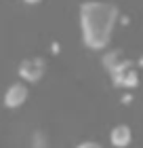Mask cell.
<instances>
[{
	"label": "cell",
	"mask_w": 143,
	"mask_h": 148,
	"mask_svg": "<svg viewBox=\"0 0 143 148\" xmlns=\"http://www.w3.org/2000/svg\"><path fill=\"white\" fill-rule=\"evenodd\" d=\"M120 19L118 6L103 0H88L80 6V32L88 49L103 51L112 40L114 28Z\"/></svg>",
	"instance_id": "cell-1"
},
{
	"label": "cell",
	"mask_w": 143,
	"mask_h": 148,
	"mask_svg": "<svg viewBox=\"0 0 143 148\" xmlns=\"http://www.w3.org/2000/svg\"><path fill=\"white\" fill-rule=\"evenodd\" d=\"M103 66L110 74L112 83L118 89H137L141 83V68L137 62L128 59L124 51L114 49L103 53Z\"/></svg>",
	"instance_id": "cell-2"
},
{
	"label": "cell",
	"mask_w": 143,
	"mask_h": 148,
	"mask_svg": "<svg viewBox=\"0 0 143 148\" xmlns=\"http://www.w3.org/2000/svg\"><path fill=\"white\" fill-rule=\"evenodd\" d=\"M19 78L25 80V83H40L46 74V59L44 57H25L21 64H19Z\"/></svg>",
	"instance_id": "cell-3"
},
{
	"label": "cell",
	"mask_w": 143,
	"mask_h": 148,
	"mask_svg": "<svg viewBox=\"0 0 143 148\" xmlns=\"http://www.w3.org/2000/svg\"><path fill=\"white\" fill-rule=\"evenodd\" d=\"M28 97H30V87H28V83H25V80H15V83H11L9 87H6L2 102H4L6 108L17 110V108H21V106L28 102Z\"/></svg>",
	"instance_id": "cell-4"
},
{
	"label": "cell",
	"mask_w": 143,
	"mask_h": 148,
	"mask_svg": "<svg viewBox=\"0 0 143 148\" xmlns=\"http://www.w3.org/2000/svg\"><path fill=\"white\" fill-rule=\"evenodd\" d=\"M133 142V129L126 123H118L110 129V144L114 148H126Z\"/></svg>",
	"instance_id": "cell-5"
},
{
	"label": "cell",
	"mask_w": 143,
	"mask_h": 148,
	"mask_svg": "<svg viewBox=\"0 0 143 148\" xmlns=\"http://www.w3.org/2000/svg\"><path fill=\"white\" fill-rule=\"evenodd\" d=\"M32 148H49V136L44 131L36 129L32 133Z\"/></svg>",
	"instance_id": "cell-6"
},
{
	"label": "cell",
	"mask_w": 143,
	"mask_h": 148,
	"mask_svg": "<svg viewBox=\"0 0 143 148\" xmlns=\"http://www.w3.org/2000/svg\"><path fill=\"white\" fill-rule=\"evenodd\" d=\"M76 148H103V144L97 142V140H82V142H78Z\"/></svg>",
	"instance_id": "cell-7"
},
{
	"label": "cell",
	"mask_w": 143,
	"mask_h": 148,
	"mask_svg": "<svg viewBox=\"0 0 143 148\" xmlns=\"http://www.w3.org/2000/svg\"><path fill=\"white\" fill-rule=\"evenodd\" d=\"M23 2H25V4H30V6H36V4L42 2V0H23Z\"/></svg>",
	"instance_id": "cell-8"
},
{
	"label": "cell",
	"mask_w": 143,
	"mask_h": 148,
	"mask_svg": "<svg viewBox=\"0 0 143 148\" xmlns=\"http://www.w3.org/2000/svg\"><path fill=\"white\" fill-rule=\"evenodd\" d=\"M137 64H139V68H141V72H143V55H141V57L137 59Z\"/></svg>",
	"instance_id": "cell-9"
}]
</instances>
